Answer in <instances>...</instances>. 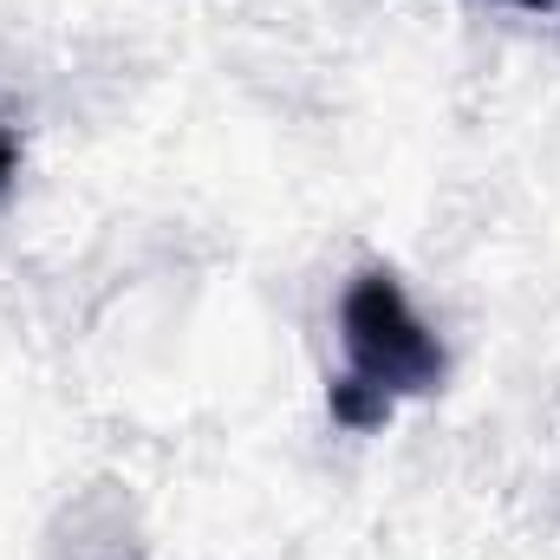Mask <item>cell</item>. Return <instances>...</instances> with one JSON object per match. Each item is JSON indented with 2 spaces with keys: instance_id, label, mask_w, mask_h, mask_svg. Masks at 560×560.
<instances>
[{
  "instance_id": "1",
  "label": "cell",
  "mask_w": 560,
  "mask_h": 560,
  "mask_svg": "<svg viewBox=\"0 0 560 560\" xmlns=\"http://www.w3.org/2000/svg\"><path fill=\"white\" fill-rule=\"evenodd\" d=\"M346 339H352V378H346L339 398L378 392V411H385V392H423L443 372L436 339L423 332V319L405 306V293L385 275H365L352 287V300H346Z\"/></svg>"
},
{
  "instance_id": "2",
  "label": "cell",
  "mask_w": 560,
  "mask_h": 560,
  "mask_svg": "<svg viewBox=\"0 0 560 560\" xmlns=\"http://www.w3.org/2000/svg\"><path fill=\"white\" fill-rule=\"evenodd\" d=\"M7 176H13V143L0 138V189H7Z\"/></svg>"
},
{
  "instance_id": "3",
  "label": "cell",
  "mask_w": 560,
  "mask_h": 560,
  "mask_svg": "<svg viewBox=\"0 0 560 560\" xmlns=\"http://www.w3.org/2000/svg\"><path fill=\"white\" fill-rule=\"evenodd\" d=\"M515 7H555V0H515Z\"/></svg>"
}]
</instances>
